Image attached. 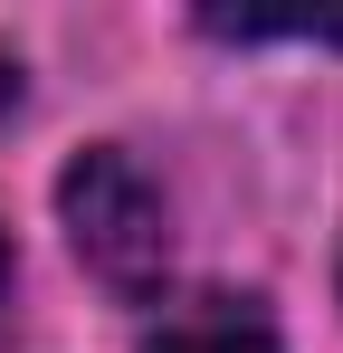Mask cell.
I'll list each match as a JSON object with an SVG mask.
<instances>
[{
	"instance_id": "4",
	"label": "cell",
	"mask_w": 343,
	"mask_h": 353,
	"mask_svg": "<svg viewBox=\"0 0 343 353\" xmlns=\"http://www.w3.org/2000/svg\"><path fill=\"white\" fill-rule=\"evenodd\" d=\"M0 305H10V239H0Z\"/></svg>"
},
{
	"instance_id": "3",
	"label": "cell",
	"mask_w": 343,
	"mask_h": 353,
	"mask_svg": "<svg viewBox=\"0 0 343 353\" xmlns=\"http://www.w3.org/2000/svg\"><path fill=\"white\" fill-rule=\"evenodd\" d=\"M210 39H324L343 48V10H200Z\"/></svg>"
},
{
	"instance_id": "1",
	"label": "cell",
	"mask_w": 343,
	"mask_h": 353,
	"mask_svg": "<svg viewBox=\"0 0 343 353\" xmlns=\"http://www.w3.org/2000/svg\"><path fill=\"white\" fill-rule=\"evenodd\" d=\"M57 210H67L76 258H86L114 296H153L163 287V268H172V210H163V191L134 172L114 143H96V153L67 163Z\"/></svg>"
},
{
	"instance_id": "2",
	"label": "cell",
	"mask_w": 343,
	"mask_h": 353,
	"mask_svg": "<svg viewBox=\"0 0 343 353\" xmlns=\"http://www.w3.org/2000/svg\"><path fill=\"white\" fill-rule=\"evenodd\" d=\"M143 353H277V334H267L258 315H238V305H210V315H181V325H163Z\"/></svg>"
}]
</instances>
